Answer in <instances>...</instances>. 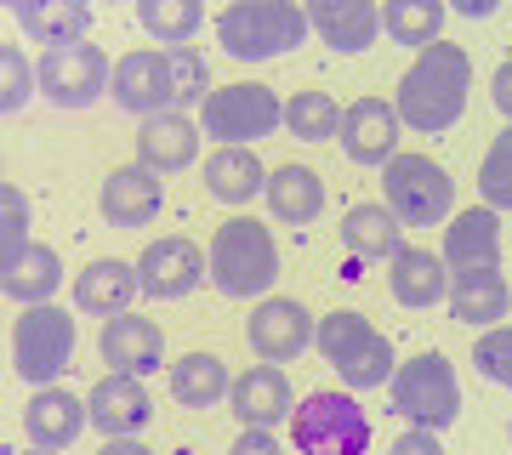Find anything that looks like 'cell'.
Instances as JSON below:
<instances>
[{
    "label": "cell",
    "mask_w": 512,
    "mask_h": 455,
    "mask_svg": "<svg viewBox=\"0 0 512 455\" xmlns=\"http://www.w3.org/2000/svg\"><path fill=\"white\" fill-rule=\"evenodd\" d=\"M467 91H473V57H467V46L433 40V46H421L416 63L404 69L393 109H399V120L410 131L439 137V131L461 126V114H467Z\"/></svg>",
    "instance_id": "cell-1"
},
{
    "label": "cell",
    "mask_w": 512,
    "mask_h": 455,
    "mask_svg": "<svg viewBox=\"0 0 512 455\" xmlns=\"http://www.w3.org/2000/svg\"><path fill=\"white\" fill-rule=\"evenodd\" d=\"M308 6L296 0H234L217 12V46L234 63H274L308 46Z\"/></svg>",
    "instance_id": "cell-2"
},
{
    "label": "cell",
    "mask_w": 512,
    "mask_h": 455,
    "mask_svg": "<svg viewBox=\"0 0 512 455\" xmlns=\"http://www.w3.org/2000/svg\"><path fill=\"white\" fill-rule=\"evenodd\" d=\"M313 347L325 353V364L348 382V393H370V387H387L393 382V370H399V359H393V342H387L382 330L370 325L365 313L353 308H336L319 319V336H313Z\"/></svg>",
    "instance_id": "cell-3"
},
{
    "label": "cell",
    "mask_w": 512,
    "mask_h": 455,
    "mask_svg": "<svg viewBox=\"0 0 512 455\" xmlns=\"http://www.w3.org/2000/svg\"><path fill=\"white\" fill-rule=\"evenodd\" d=\"M211 285L222 296H268L279 279V245L256 217H228L211 234Z\"/></svg>",
    "instance_id": "cell-4"
},
{
    "label": "cell",
    "mask_w": 512,
    "mask_h": 455,
    "mask_svg": "<svg viewBox=\"0 0 512 455\" xmlns=\"http://www.w3.org/2000/svg\"><path fill=\"white\" fill-rule=\"evenodd\" d=\"M291 444L296 455H365L376 438V421L353 393H308L291 410Z\"/></svg>",
    "instance_id": "cell-5"
},
{
    "label": "cell",
    "mask_w": 512,
    "mask_h": 455,
    "mask_svg": "<svg viewBox=\"0 0 512 455\" xmlns=\"http://www.w3.org/2000/svg\"><path fill=\"white\" fill-rule=\"evenodd\" d=\"M387 399L410 427H427V433H444L450 421L461 416V382H456V364L444 353H416L393 370L387 382Z\"/></svg>",
    "instance_id": "cell-6"
},
{
    "label": "cell",
    "mask_w": 512,
    "mask_h": 455,
    "mask_svg": "<svg viewBox=\"0 0 512 455\" xmlns=\"http://www.w3.org/2000/svg\"><path fill=\"white\" fill-rule=\"evenodd\" d=\"M285 126V103L274 97V86L262 80H234V86H211V97L200 103V131L217 143L251 148L256 137H274Z\"/></svg>",
    "instance_id": "cell-7"
},
{
    "label": "cell",
    "mask_w": 512,
    "mask_h": 455,
    "mask_svg": "<svg viewBox=\"0 0 512 455\" xmlns=\"http://www.w3.org/2000/svg\"><path fill=\"white\" fill-rule=\"evenodd\" d=\"M387 211L404 222V228H439L450 222V205H456V182L439 160L427 154H393L382 177Z\"/></svg>",
    "instance_id": "cell-8"
},
{
    "label": "cell",
    "mask_w": 512,
    "mask_h": 455,
    "mask_svg": "<svg viewBox=\"0 0 512 455\" xmlns=\"http://www.w3.org/2000/svg\"><path fill=\"white\" fill-rule=\"evenodd\" d=\"M74 359V319L57 302H35L12 325V370L29 387H52Z\"/></svg>",
    "instance_id": "cell-9"
},
{
    "label": "cell",
    "mask_w": 512,
    "mask_h": 455,
    "mask_svg": "<svg viewBox=\"0 0 512 455\" xmlns=\"http://www.w3.org/2000/svg\"><path fill=\"white\" fill-rule=\"evenodd\" d=\"M35 74H40V97L57 103V109H92L97 97L114 86V63L103 57V46H92V40L46 46Z\"/></svg>",
    "instance_id": "cell-10"
},
{
    "label": "cell",
    "mask_w": 512,
    "mask_h": 455,
    "mask_svg": "<svg viewBox=\"0 0 512 455\" xmlns=\"http://www.w3.org/2000/svg\"><path fill=\"white\" fill-rule=\"evenodd\" d=\"M109 97L126 114H137V120L177 109V69H171V46H143V52H126L120 63H114Z\"/></svg>",
    "instance_id": "cell-11"
},
{
    "label": "cell",
    "mask_w": 512,
    "mask_h": 455,
    "mask_svg": "<svg viewBox=\"0 0 512 455\" xmlns=\"http://www.w3.org/2000/svg\"><path fill=\"white\" fill-rule=\"evenodd\" d=\"M245 336H251V353L262 364H291L313 347L319 319L302 302H291V296H262L251 313V325H245Z\"/></svg>",
    "instance_id": "cell-12"
},
{
    "label": "cell",
    "mask_w": 512,
    "mask_h": 455,
    "mask_svg": "<svg viewBox=\"0 0 512 455\" xmlns=\"http://www.w3.org/2000/svg\"><path fill=\"white\" fill-rule=\"evenodd\" d=\"M137 273H143V291L154 302H183L211 279V256L194 239L165 234V239H148V251L137 256Z\"/></svg>",
    "instance_id": "cell-13"
},
{
    "label": "cell",
    "mask_w": 512,
    "mask_h": 455,
    "mask_svg": "<svg viewBox=\"0 0 512 455\" xmlns=\"http://www.w3.org/2000/svg\"><path fill=\"white\" fill-rule=\"evenodd\" d=\"M399 109L393 103H382V97H359V103H348L342 109V154H348L353 165H387L393 154H399Z\"/></svg>",
    "instance_id": "cell-14"
},
{
    "label": "cell",
    "mask_w": 512,
    "mask_h": 455,
    "mask_svg": "<svg viewBox=\"0 0 512 455\" xmlns=\"http://www.w3.org/2000/svg\"><path fill=\"white\" fill-rule=\"evenodd\" d=\"M97 353H103V364L120 370V376H154L165 364V330L154 325L148 313H120V319L103 325Z\"/></svg>",
    "instance_id": "cell-15"
},
{
    "label": "cell",
    "mask_w": 512,
    "mask_h": 455,
    "mask_svg": "<svg viewBox=\"0 0 512 455\" xmlns=\"http://www.w3.org/2000/svg\"><path fill=\"white\" fill-rule=\"evenodd\" d=\"M97 205H103V222H109V228H148L165 205V182H160V171H148V165H120V171L103 177Z\"/></svg>",
    "instance_id": "cell-16"
},
{
    "label": "cell",
    "mask_w": 512,
    "mask_h": 455,
    "mask_svg": "<svg viewBox=\"0 0 512 455\" xmlns=\"http://www.w3.org/2000/svg\"><path fill=\"white\" fill-rule=\"evenodd\" d=\"M86 404H92V427L103 438H137L154 421V399H148L143 376H120V370L97 376Z\"/></svg>",
    "instance_id": "cell-17"
},
{
    "label": "cell",
    "mask_w": 512,
    "mask_h": 455,
    "mask_svg": "<svg viewBox=\"0 0 512 455\" xmlns=\"http://www.w3.org/2000/svg\"><path fill=\"white\" fill-rule=\"evenodd\" d=\"M302 6H308V29L325 40L330 52L359 57L376 46V29H382L376 0H302Z\"/></svg>",
    "instance_id": "cell-18"
},
{
    "label": "cell",
    "mask_w": 512,
    "mask_h": 455,
    "mask_svg": "<svg viewBox=\"0 0 512 455\" xmlns=\"http://www.w3.org/2000/svg\"><path fill=\"white\" fill-rule=\"evenodd\" d=\"M137 291H143V273H137V262H120V256H103V262L74 273V308L92 313V319H120V313H131Z\"/></svg>",
    "instance_id": "cell-19"
},
{
    "label": "cell",
    "mask_w": 512,
    "mask_h": 455,
    "mask_svg": "<svg viewBox=\"0 0 512 455\" xmlns=\"http://www.w3.org/2000/svg\"><path fill=\"white\" fill-rule=\"evenodd\" d=\"M228 404H234L239 427H285L296 410V393H291V376L279 370V364H256V370H245L234 382V393H228Z\"/></svg>",
    "instance_id": "cell-20"
},
{
    "label": "cell",
    "mask_w": 512,
    "mask_h": 455,
    "mask_svg": "<svg viewBox=\"0 0 512 455\" xmlns=\"http://www.w3.org/2000/svg\"><path fill=\"white\" fill-rule=\"evenodd\" d=\"M86 421H92V404L63 387H35V399L23 404V433L35 450H69L86 433Z\"/></svg>",
    "instance_id": "cell-21"
},
{
    "label": "cell",
    "mask_w": 512,
    "mask_h": 455,
    "mask_svg": "<svg viewBox=\"0 0 512 455\" xmlns=\"http://www.w3.org/2000/svg\"><path fill=\"white\" fill-rule=\"evenodd\" d=\"M200 137L205 131L188 120L183 109H165V114H148L143 126H137V165L148 171H188L194 154H200Z\"/></svg>",
    "instance_id": "cell-22"
},
{
    "label": "cell",
    "mask_w": 512,
    "mask_h": 455,
    "mask_svg": "<svg viewBox=\"0 0 512 455\" xmlns=\"http://www.w3.org/2000/svg\"><path fill=\"white\" fill-rule=\"evenodd\" d=\"M387 285H393V302L410 313H427L439 308V302H450V262H444L439 251H421V245H404L393 262H387Z\"/></svg>",
    "instance_id": "cell-23"
},
{
    "label": "cell",
    "mask_w": 512,
    "mask_h": 455,
    "mask_svg": "<svg viewBox=\"0 0 512 455\" xmlns=\"http://www.w3.org/2000/svg\"><path fill=\"white\" fill-rule=\"evenodd\" d=\"M512 308L507 273L501 268H461L450 273V319H461L467 330H495Z\"/></svg>",
    "instance_id": "cell-24"
},
{
    "label": "cell",
    "mask_w": 512,
    "mask_h": 455,
    "mask_svg": "<svg viewBox=\"0 0 512 455\" xmlns=\"http://www.w3.org/2000/svg\"><path fill=\"white\" fill-rule=\"evenodd\" d=\"M205 177V194L222 205H251L262 188H268V171H262V160H256V148H239V143H217L211 154H205L200 165Z\"/></svg>",
    "instance_id": "cell-25"
},
{
    "label": "cell",
    "mask_w": 512,
    "mask_h": 455,
    "mask_svg": "<svg viewBox=\"0 0 512 455\" xmlns=\"http://www.w3.org/2000/svg\"><path fill=\"white\" fill-rule=\"evenodd\" d=\"M439 256L450 262V273H461V268H501V211L473 205V211L450 217Z\"/></svg>",
    "instance_id": "cell-26"
},
{
    "label": "cell",
    "mask_w": 512,
    "mask_h": 455,
    "mask_svg": "<svg viewBox=\"0 0 512 455\" xmlns=\"http://www.w3.org/2000/svg\"><path fill=\"white\" fill-rule=\"evenodd\" d=\"M342 245H348L353 262H393L404 251V222L387 211V200H365L342 217Z\"/></svg>",
    "instance_id": "cell-27"
},
{
    "label": "cell",
    "mask_w": 512,
    "mask_h": 455,
    "mask_svg": "<svg viewBox=\"0 0 512 455\" xmlns=\"http://www.w3.org/2000/svg\"><path fill=\"white\" fill-rule=\"evenodd\" d=\"M262 200H268L274 222L308 228V222H319V211H325V182H319V171H308V165H279V171H268Z\"/></svg>",
    "instance_id": "cell-28"
},
{
    "label": "cell",
    "mask_w": 512,
    "mask_h": 455,
    "mask_svg": "<svg viewBox=\"0 0 512 455\" xmlns=\"http://www.w3.org/2000/svg\"><path fill=\"white\" fill-rule=\"evenodd\" d=\"M12 18H18V29L29 40H40V46H69V40L92 35L97 6L92 0H23Z\"/></svg>",
    "instance_id": "cell-29"
},
{
    "label": "cell",
    "mask_w": 512,
    "mask_h": 455,
    "mask_svg": "<svg viewBox=\"0 0 512 455\" xmlns=\"http://www.w3.org/2000/svg\"><path fill=\"white\" fill-rule=\"evenodd\" d=\"M234 393L228 382V364L217 353H183V359L171 364V399L183 404V410H211Z\"/></svg>",
    "instance_id": "cell-30"
},
{
    "label": "cell",
    "mask_w": 512,
    "mask_h": 455,
    "mask_svg": "<svg viewBox=\"0 0 512 455\" xmlns=\"http://www.w3.org/2000/svg\"><path fill=\"white\" fill-rule=\"evenodd\" d=\"M57 285H63V262H57L52 245H29V251L12 262V268L0 273V291L23 302V308H35V302H52Z\"/></svg>",
    "instance_id": "cell-31"
},
{
    "label": "cell",
    "mask_w": 512,
    "mask_h": 455,
    "mask_svg": "<svg viewBox=\"0 0 512 455\" xmlns=\"http://www.w3.org/2000/svg\"><path fill=\"white\" fill-rule=\"evenodd\" d=\"M137 23L160 46H188L205 29V0H137Z\"/></svg>",
    "instance_id": "cell-32"
},
{
    "label": "cell",
    "mask_w": 512,
    "mask_h": 455,
    "mask_svg": "<svg viewBox=\"0 0 512 455\" xmlns=\"http://www.w3.org/2000/svg\"><path fill=\"white\" fill-rule=\"evenodd\" d=\"M285 131L296 143H330V137H342V103L330 91H296L285 103Z\"/></svg>",
    "instance_id": "cell-33"
},
{
    "label": "cell",
    "mask_w": 512,
    "mask_h": 455,
    "mask_svg": "<svg viewBox=\"0 0 512 455\" xmlns=\"http://www.w3.org/2000/svg\"><path fill=\"white\" fill-rule=\"evenodd\" d=\"M382 29L399 46L421 52V46H433L444 29V0H387L382 6Z\"/></svg>",
    "instance_id": "cell-34"
},
{
    "label": "cell",
    "mask_w": 512,
    "mask_h": 455,
    "mask_svg": "<svg viewBox=\"0 0 512 455\" xmlns=\"http://www.w3.org/2000/svg\"><path fill=\"white\" fill-rule=\"evenodd\" d=\"M35 91H40L35 63H29L18 46H0V114H6V120L23 114L29 103H35Z\"/></svg>",
    "instance_id": "cell-35"
},
{
    "label": "cell",
    "mask_w": 512,
    "mask_h": 455,
    "mask_svg": "<svg viewBox=\"0 0 512 455\" xmlns=\"http://www.w3.org/2000/svg\"><path fill=\"white\" fill-rule=\"evenodd\" d=\"M29 245H35L29 239V200H23V188L0 182V273L12 268Z\"/></svg>",
    "instance_id": "cell-36"
},
{
    "label": "cell",
    "mask_w": 512,
    "mask_h": 455,
    "mask_svg": "<svg viewBox=\"0 0 512 455\" xmlns=\"http://www.w3.org/2000/svg\"><path fill=\"white\" fill-rule=\"evenodd\" d=\"M478 194L490 211H512V126L495 137L484 165H478Z\"/></svg>",
    "instance_id": "cell-37"
},
{
    "label": "cell",
    "mask_w": 512,
    "mask_h": 455,
    "mask_svg": "<svg viewBox=\"0 0 512 455\" xmlns=\"http://www.w3.org/2000/svg\"><path fill=\"white\" fill-rule=\"evenodd\" d=\"M473 364H478V376H484V382H495V387H507V393H512V325L484 330L478 347H473Z\"/></svg>",
    "instance_id": "cell-38"
},
{
    "label": "cell",
    "mask_w": 512,
    "mask_h": 455,
    "mask_svg": "<svg viewBox=\"0 0 512 455\" xmlns=\"http://www.w3.org/2000/svg\"><path fill=\"white\" fill-rule=\"evenodd\" d=\"M387 455H444V444H439V433H427V427H410V433L393 438V450H387Z\"/></svg>",
    "instance_id": "cell-39"
},
{
    "label": "cell",
    "mask_w": 512,
    "mask_h": 455,
    "mask_svg": "<svg viewBox=\"0 0 512 455\" xmlns=\"http://www.w3.org/2000/svg\"><path fill=\"white\" fill-rule=\"evenodd\" d=\"M228 455H285V450H279V438L268 433V427H245V433L234 438V450H228Z\"/></svg>",
    "instance_id": "cell-40"
},
{
    "label": "cell",
    "mask_w": 512,
    "mask_h": 455,
    "mask_svg": "<svg viewBox=\"0 0 512 455\" xmlns=\"http://www.w3.org/2000/svg\"><path fill=\"white\" fill-rule=\"evenodd\" d=\"M490 103L501 109V120L512 126V57H507V63H501V69L490 74Z\"/></svg>",
    "instance_id": "cell-41"
},
{
    "label": "cell",
    "mask_w": 512,
    "mask_h": 455,
    "mask_svg": "<svg viewBox=\"0 0 512 455\" xmlns=\"http://www.w3.org/2000/svg\"><path fill=\"white\" fill-rule=\"evenodd\" d=\"M444 6H456L461 18H495L501 12V0H444Z\"/></svg>",
    "instance_id": "cell-42"
},
{
    "label": "cell",
    "mask_w": 512,
    "mask_h": 455,
    "mask_svg": "<svg viewBox=\"0 0 512 455\" xmlns=\"http://www.w3.org/2000/svg\"><path fill=\"white\" fill-rule=\"evenodd\" d=\"M97 455H154L148 444H137V438H103V450Z\"/></svg>",
    "instance_id": "cell-43"
},
{
    "label": "cell",
    "mask_w": 512,
    "mask_h": 455,
    "mask_svg": "<svg viewBox=\"0 0 512 455\" xmlns=\"http://www.w3.org/2000/svg\"><path fill=\"white\" fill-rule=\"evenodd\" d=\"M0 6H6V12H18V6H23V0H0Z\"/></svg>",
    "instance_id": "cell-44"
},
{
    "label": "cell",
    "mask_w": 512,
    "mask_h": 455,
    "mask_svg": "<svg viewBox=\"0 0 512 455\" xmlns=\"http://www.w3.org/2000/svg\"><path fill=\"white\" fill-rule=\"evenodd\" d=\"M23 455H57V450H23Z\"/></svg>",
    "instance_id": "cell-45"
},
{
    "label": "cell",
    "mask_w": 512,
    "mask_h": 455,
    "mask_svg": "<svg viewBox=\"0 0 512 455\" xmlns=\"http://www.w3.org/2000/svg\"><path fill=\"white\" fill-rule=\"evenodd\" d=\"M103 6H114V0H103Z\"/></svg>",
    "instance_id": "cell-46"
},
{
    "label": "cell",
    "mask_w": 512,
    "mask_h": 455,
    "mask_svg": "<svg viewBox=\"0 0 512 455\" xmlns=\"http://www.w3.org/2000/svg\"><path fill=\"white\" fill-rule=\"evenodd\" d=\"M507 438H512V427H507Z\"/></svg>",
    "instance_id": "cell-47"
}]
</instances>
